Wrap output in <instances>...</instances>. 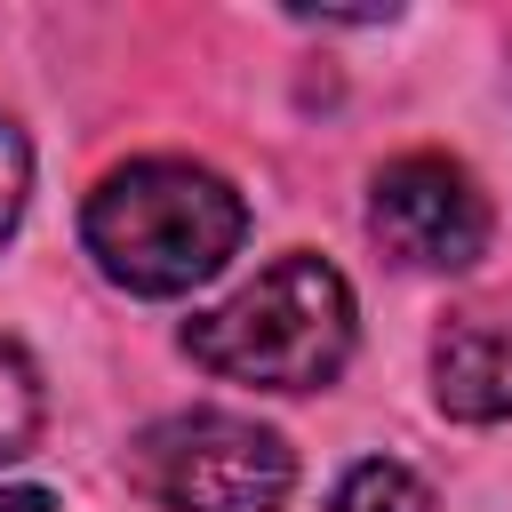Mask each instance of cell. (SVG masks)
I'll return each instance as SVG.
<instances>
[{
  "instance_id": "6da1fadb",
  "label": "cell",
  "mask_w": 512,
  "mask_h": 512,
  "mask_svg": "<svg viewBox=\"0 0 512 512\" xmlns=\"http://www.w3.org/2000/svg\"><path fill=\"white\" fill-rule=\"evenodd\" d=\"M240 232H248L240 192L200 160H128L80 208V240L96 272L128 296H184L216 280Z\"/></svg>"
},
{
  "instance_id": "7a4b0ae2",
  "label": "cell",
  "mask_w": 512,
  "mask_h": 512,
  "mask_svg": "<svg viewBox=\"0 0 512 512\" xmlns=\"http://www.w3.org/2000/svg\"><path fill=\"white\" fill-rule=\"evenodd\" d=\"M184 352L224 384L320 392L352 360V288L328 256H272L248 288L184 320Z\"/></svg>"
},
{
  "instance_id": "3957f363",
  "label": "cell",
  "mask_w": 512,
  "mask_h": 512,
  "mask_svg": "<svg viewBox=\"0 0 512 512\" xmlns=\"http://www.w3.org/2000/svg\"><path fill=\"white\" fill-rule=\"evenodd\" d=\"M128 472L160 512H280L296 488L288 440L264 432L256 416H232V408L160 416L128 448Z\"/></svg>"
},
{
  "instance_id": "277c9868",
  "label": "cell",
  "mask_w": 512,
  "mask_h": 512,
  "mask_svg": "<svg viewBox=\"0 0 512 512\" xmlns=\"http://www.w3.org/2000/svg\"><path fill=\"white\" fill-rule=\"evenodd\" d=\"M368 224H376L384 256H400L408 272H464L488 256V232H496L488 192L440 152L392 160L368 192Z\"/></svg>"
},
{
  "instance_id": "5b68a950",
  "label": "cell",
  "mask_w": 512,
  "mask_h": 512,
  "mask_svg": "<svg viewBox=\"0 0 512 512\" xmlns=\"http://www.w3.org/2000/svg\"><path fill=\"white\" fill-rule=\"evenodd\" d=\"M432 400L464 424L512 416V312L472 304L432 336Z\"/></svg>"
},
{
  "instance_id": "8992f818",
  "label": "cell",
  "mask_w": 512,
  "mask_h": 512,
  "mask_svg": "<svg viewBox=\"0 0 512 512\" xmlns=\"http://www.w3.org/2000/svg\"><path fill=\"white\" fill-rule=\"evenodd\" d=\"M328 512H440V504H432V488H424L408 464H384V456H368V464H352V472L336 480Z\"/></svg>"
},
{
  "instance_id": "52a82bcc",
  "label": "cell",
  "mask_w": 512,
  "mask_h": 512,
  "mask_svg": "<svg viewBox=\"0 0 512 512\" xmlns=\"http://www.w3.org/2000/svg\"><path fill=\"white\" fill-rule=\"evenodd\" d=\"M32 432H40V368L24 360V344L0 336V464L24 456Z\"/></svg>"
},
{
  "instance_id": "ba28073f",
  "label": "cell",
  "mask_w": 512,
  "mask_h": 512,
  "mask_svg": "<svg viewBox=\"0 0 512 512\" xmlns=\"http://www.w3.org/2000/svg\"><path fill=\"white\" fill-rule=\"evenodd\" d=\"M24 192H32V144H24V128L0 112V240L16 232V216H24Z\"/></svg>"
},
{
  "instance_id": "9c48e42d",
  "label": "cell",
  "mask_w": 512,
  "mask_h": 512,
  "mask_svg": "<svg viewBox=\"0 0 512 512\" xmlns=\"http://www.w3.org/2000/svg\"><path fill=\"white\" fill-rule=\"evenodd\" d=\"M0 512H48L40 488H0Z\"/></svg>"
}]
</instances>
